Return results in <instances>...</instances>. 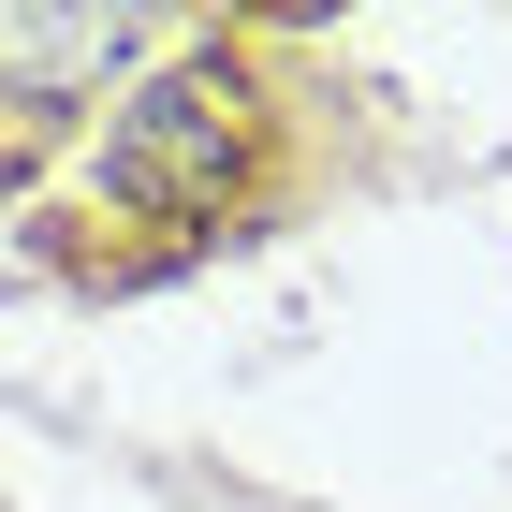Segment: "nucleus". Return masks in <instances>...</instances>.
I'll return each instance as SVG.
<instances>
[{"mask_svg": "<svg viewBox=\"0 0 512 512\" xmlns=\"http://www.w3.org/2000/svg\"><path fill=\"white\" fill-rule=\"evenodd\" d=\"M132 44H147V30H132V15H103V0H88V15H0V103H30V118H44V103L103 88Z\"/></svg>", "mask_w": 512, "mask_h": 512, "instance_id": "nucleus-2", "label": "nucleus"}, {"mask_svg": "<svg viewBox=\"0 0 512 512\" xmlns=\"http://www.w3.org/2000/svg\"><path fill=\"white\" fill-rule=\"evenodd\" d=\"M0 132H15V103H0Z\"/></svg>", "mask_w": 512, "mask_h": 512, "instance_id": "nucleus-3", "label": "nucleus"}, {"mask_svg": "<svg viewBox=\"0 0 512 512\" xmlns=\"http://www.w3.org/2000/svg\"><path fill=\"white\" fill-rule=\"evenodd\" d=\"M235 191H249V74L205 44V59H176V74H147L118 103L103 205H132V220H220Z\"/></svg>", "mask_w": 512, "mask_h": 512, "instance_id": "nucleus-1", "label": "nucleus"}]
</instances>
